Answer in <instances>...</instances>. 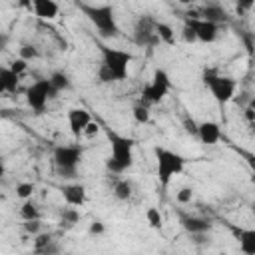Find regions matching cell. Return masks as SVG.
<instances>
[{
    "label": "cell",
    "instance_id": "1",
    "mask_svg": "<svg viewBox=\"0 0 255 255\" xmlns=\"http://www.w3.org/2000/svg\"><path fill=\"white\" fill-rule=\"evenodd\" d=\"M108 141H110V157L106 159V167L114 175H120V173L128 171L131 167V163H133L135 141L131 137H128V135L118 133V131H110L108 133Z\"/></svg>",
    "mask_w": 255,
    "mask_h": 255
},
{
    "label": "cell",
    "instance_id": "2",
    "mask_svg": "<svg viewBox=\"0 0 255 255\" xmlns=\"http://www.w3.org/2000/svg\"><path fill=\"white\" fill-rule=\"evenodd\" d=\"M84 14L88 16V20L94 24V28L98 30V34L102 38H116L120 34V26L116 20V12L114 6L110 4H98V6H90V4H82Z\"/></svg>",
    "mask_w": 255,
    "mask_h": 255
},
{
    "label": "cell",
    "instance_id": "3",
    "mask_svg": "<svg viewBox=\"0 0 255 255\" xmlns=\"http://www.w3.org/2000/svg\"><path fill=\"white\" fill-rule=\"evenodd\" d=\"M155 165H157V179L161 187H167L169 181L185 169V157L167 147H155Z\"/></svg>",
    "mask_w": 255,
    "mask_h": 255
},
{
    "label": "cell",
    "instance_id": "4",
    "mask_svg": "<svg viewBox=\"0 0 255 255\" xmlns=\"http://www.w3.org/2000/svg\"><path fill=\"white\" fill-rule=\"evenodd\" d=\"M100 52H102V66H106L112 72L116 82L128 80L129 64L133 60V54H129L126 50H120V48H110V46H100Z\"/></svg>",
    "mask_w": 255,
    "mask_h": 255
},
{
    "label": "cell",
    "instance_id": "5",
    "mask_svg": "<svg viewBox=\"0 0 255 255\" xmlns=\"http://www.w3.org/2000/svg\"><path fill=\"white\" fill-rule=\"evenodd\" d=\"M203 84L207 86L209 94L213 96V100L217 104H227L233 100L235 92H237V82L229 76H221L215 70H205L203 74Z\"/></svg>",
    "mask_w": 255,
    "mask_h": 255
},
{
    "label": "cell",
    "instance_id": "6",
    "mask_svg": "<svg viewBox=\"0 0 255 255\" xmlns=\"http://www.w3.org/2000/svg\"><path fill=\"white\" fill-rule=\"evenodd\" d=\"M54 165L62 177H76L78 167L84 157V149L80 145H58L54 149Z\"/></svg>",
    "mask_w": 255,
    "mask_h": 255
},
{
    "label": "cell",
    "instance_id": "7",
    "mask_svg": "<svg viewBox=\"0 0 255 255\" xmlns=\"http://www.w3.org/2000/svg\"><path fill=\"white\" fill-rule=\"evenodd\" d=\"M171 90V78L165 70L161 68H155L153 70V76H151V82L143 86L141 90V102L143 104H159Z\"/></svg>",
    "mask_w": 255,
    "mask_h": 255
},
{
    "label": "cell",
    "instance_id": "8",
    "mask_svg": "<svg viewBox=\"0 0 255 255\" xmlns=\"http://www.w3.org/2000/svg\"><path fill=\"white\" fill-rule=\"evenodd\" d=\"M58 96V90L52 86V82L48 78H42V80H36L32 86H28L26 90V104L36 112H44L48 102L54 100Z\"/></svg>",
    "mask_w": 255,
    "mask_h": 255
},
{
    "label": "cell",
    "instance_id": "9",
    "mask_svg": "<svg viewBox=\"0 0 255 255\" xmlns=\"http://www.w3.org/2000/svg\"><path fill=\"white\" fill-rule=\"evenodd\" d=\"M133 40L139 46H153L159 42L155 34V20L149 16H139L133 26Z\"/></svg>",
    "mask_w": 255,
    "mask_h": 255
},
{
    "label": "cell",
    "instance_id": "10",
    "mask_svg": "<svg viewBox=\"0 0 255 255\" xmlns=\"http://www.w3.org/2000/svg\"><path fill=\"white\" fill-rule=\"evenodd\" d=\"M185 24H189V26L193 28L197 42L211 44V42H215L217 36H219V26L213 24V22H207V20H201V18H187Z\"/></svg>",
    "mask_w": 255,
    "mask_h": 255
},
{
    "label": "cell",
    "instance_id": "11",
    "mask_svg": "<svg viewBox=\"0 0 255 255\" xmlns=\"http://www.w3.org/2000/svg\"><path fill=\"white\" fill-rule=\"evenodd\" d=\"M94 120H92V116H90L88 110H84V108H72V110H68V126H70V131H72L74 137L84 135L86 128Z\"/></svg>",
    "mask_w": 255,
    "mask_h": 255
},
{
    "label": "cell",
    "instance_id": "12",
    "mask_svg": "<svg viewBox=\"0 0 255 255\" xmlns=\"http://www.w3.org/2000/svg\"><path fill=\"white\" fill-rule=\"evenodd\" d=\"M62 197H64V201L70 207H80V205L86 203V197H88L86 185H82V183H68V185L62 187Z\"/></svg>",
    "mask_w": 255,
    "mask_h": 255
},
{
    "label": "cell",
    "instance_id": "13",
    "mask_svg": "<svg viewBox=\"0 0 255 255\" xmlns=\"http://www.w3.org/2000/svg\"><path fill=\"white\" fill-rule=\"evenodd\" d=\"M197 137L205 145H215L221 139V128H219V124L217 122H211V120L201 122L197 126Z\"/></svg>",
    "mask_w": 255,
    "mask_h": 255
},
{
    "label": "cell",
    "instance_id": "14",
    "mask_svg": "<svg viewBox=\"0 0 255 255\" xmlns=\"http://www.w3.org/2000/svg\"><path fill=\"white\" fill-rule=\"evenodd\" d=\"M181 227L191 233V235H199V233H209L211 229V221L205 217H195V215H181L179 217Z\"/></svg>",
    "mask_w": 255,
    "mask_h": 255
},
{
    "label": "cell",
    "instance_id": "15",
    "mask_svg": "<svg viewBox=\"0 0 255 255\" xmlns=\"http://www.w3.org/2000/svg\"><path fill=\"white\" fill-rule=\"evenodd\" d=\"M32 10L42 20H54L60 14V6L54 0H32Z\"/></svg>",
    "mask_w": 255,
    "mask_h": 255
},
{
    "label": "cell",
    "instance_id": "16",
    "mask_svg": "<svg viewBox=\"0 0 255 255\" xmlns=\"http://www.w3.org/2000/svg\"><path fill=\"white\" fill-rule=\"evenodd\" d=\"M237 243L243 255H255V227L251 229H237Z\"/></svg>",
    "mask_w": 255,
    "mask_h": 255
},
{
    "label": "cell",
    "instance_id": "17",
    "mask_svg": "<svg viewBox=\"0 0 255 255\" xmlns=\"http://www.w3.org/2000/svg\"><path fill=\"white\" fill-rule=\"evenodd\" d=\"M199 18L201 20H207V22H213V24H221V22H225L227 20V12L223 10V6H219V4H207V6H203L201 10H199Z\"/></svg>",
    "mask_w": 255,
    "mask_h": 255
},
{
    "label": "cell",
    "instance_id": "18",
    "mask_svg": "<svg viewBox=\"0 0 255 255\" xmlns=\"http://www.w3.org/2000/svg\"><path fill=\"white\" fill-rule=\"evenodd\" d=\"M20 84V76H16L8 66L0 70V90L2 94H14L18 90Z\"/></svg>",
    "mask_w": 255,
    "mask_h": 255
},
{
    "label": "cell",
    "instance_id": "19",
    "mask_svg": "<svg viewBox=\"0 0 255 255\" xmlns=\"http://www.w3.org/2000/svg\"><path fill=\"white\" fill-rule=\"evenodd\" d=\"M112 193H114V197H116L118 201H128V199L131 197V193H133V185H131L129 179H118V181L114 183Z\"/></svg>",
    "mask_w": 255,
    "mask_h": 255
},
{
    "label": "cell",
    "instance_id": "20",
    "mask_svg": "<svg viewBox=\"0 0 255 255\" xmlns=\"http://www.w3.org/2000/svg\"><path fill=\"white\" fill-rule=\"evenodd\" d=\"M48 80H50V82H52V86L58 90V94H60V92H64V90H70V88H72V82H70V78H68V74H66V72L56 70V72H52V74L48 76Z\"/></svg>",
    "mask_w": 255,
    "mask_h": 255
},
{
    "label": "cell",
    "instance_id": "21",
    "mask_svg": "<svg viewBox=\"0 0 255 255\" xmlns=\"http://www.w3.org/2000/svg\"><path fill=\"white\" fill-rule=\"evenodd\" d=\"M155 34H157L159 42H165V44L175 42V32L167 22H155Z\"/></svg>",
    "mask_w": 255,
    "mask_h": 255
},
{
    "label": "cell",
    "instance_id": "22",
    "mask_svg": "<svg viewBox=\"0 0 255 255\" xmlns=\"http://www.w3.org/2000/svg\"><path fill=\"white\" fill-rule=\"evenodd\" d=\"M20 217H22V221H38L40 219V211H38V207H36V203L32 199L22 201Z\"/></svg>",
    "mask_w": 255,
    "mask_h": 255
},
{
    "label": "cell",
    "instance_id": "23",
    "mask_svg": "<svg viewBox=\"0 0 255 255\" xmlns=\"http://www.w3.org/2000/svg\"><path fill=\"white\" fill-rule=\"evenodd\" d=\"M145 221L151 229H161L163 227V217H161V211L157 207H147L145 209Z\"/></svg>",
    "mask_w": 255,
    "mask_h": 255
},
{
    "label": "cell",
    "instance_id": "24",
    "mask_svg": "<svg viewBox=\"0 0 255 255\" xmlns=\"http://www.w3.org/2000/svg\"><path fill=\"white\" fill-rule=\"evenodd\" d=\"M131 116H133V120L137 122V124H147L149 122V108H147V104H135L133 108H131Z\"/></svg>",
    "mask_w": 255,
    "mask_h": 255
},
{
    "label": "cell",
    "instance_id": "25",
    "mask_svg": "<svg viewBox=\"0 0 255 255\" xmlns=\"http://www.w3.org/2000/svg\"><path fill=\"white\" fill-rule=\"evenodd\" d=\"M34 191H36V185H34V183H30V181H22V183H18V185H16V197H18V199H22V201L32 199Z\"/></svg>",
    "mask_w": 255,
    "mask_h": 255
},
{
    "label": "cell",
    "instance_id": "26",
    "mask_svg": "<svg viewBox=\"0 0 255 255\" xmlns=\"http://www.w3.org/2000/svg\"><path fill=\"white\" fill-rule=\"evenodd\" d=\"M40 56V52H38V48L36 46H32V44H24L22 48H20V58L22 60H36Z\"/></svg>",
    "mask_w": 255,
    "mask_h": 255
},
{
    "label": "cell",
    "instance_id": "27",
    "mask_svg": "<svg viewBox=\"0 0 255 255\" xmlns=\"http://www.w3.org/2000/svg\"><path fill=\"white\" fill-rule=\"evenodd\" d=\"M62 221L68 223V225H74L80 221V211L76 207H66L64 213H62Z\"/></svg>",
    "mask_w": 255,
    "mask_h": 255
},
{
    "label": "cell",
    "instance_id": "28",
    "mask_svg": "<svg viewBox=\"0 0 255 255\" xmlns=\"http://www.w3.org/2000/svg\"><path fill=\"white\" fill-rule=\"evenodd\" d=\"M16 76H22L26 70H28V62L26 60H22V58H16V60H12L10 62V66H8Z\"/></svg>",
    "mask_w": 255,
    "mask_h": 255
},
{
    "label": "cell",
    "instance_id": "29",
    "mask_svg": "<svg viewBox=\"0 0 255 255\" xmlns=\"http://www.w3.org/2000/svg\"><path fill=\"white\" fill-rule=\"evenodd\" d=\"M175 199L179 203H191V199H193V187H181L175 193Z\"/></svg>",
    "mask_w": 255,
    "mask_h": 255
},
{
    "label": "cell",
    "instance_id": "30",
    "mask_svg": "<svg viewBox=\"0 0 255 255\" xmlns=\"http://www.w3.org/2000/svg\"><path fill=\"white\" fill-rule=\"evenodd\" d=\"M98 80H100L102 84H114V82H116V78L112 76V72H110L106 66H102V64H100V68H98Z\"/></svg>",
    "mask_w": 255,
    "mask_h": 255
},
{
    "label": "cell",
    "instance_id": "31",
    "mask_svg": "<svg viewBox=\"0 0 255 255\" xmlns=\"http://www.w3.org/2000/svg\"><path fill=\"white\" fill-rule=\"evenodd\" d=\"M243 116H245V120H247L249 124H255V98L249 100V104H247L245 110H243Z\"/></svg>",
    "mask_w": 255,
    "mask_h": 255
},
{
    "label": "cell",
    "instance_id": "32",
    "mask_svg": "<svg viewBox=\"0 0 255 255\" xmlns=\"http://www.w3.org/2000/svg\"><path fill=\"white\" fill-rule=\"evenodd\" d=\"M40 229H42V225H40V219L38 221H24V231L26 233H30V235H40Z\"/></svg>",
    "mask_w": 255,
    "mask_h": 255
},
{
    "label": "cell",
    "instance_id": "33",
    "mask_svg": "<svg viewBox=\"0 0 255 255\" xmlns=\"http://www.w3.org/2000/svg\"><path fill=\"white\" fill-rule=\"evenodd\" d=\"M104 231H106V225H104V221H100V219L92 221L90 227H88V233H90V235H102Z\"/></svg>",
    "mask_w": 255,
    "mask_h": 255
},
{
    "label": "cell",
    "instance_id": "34",
    "mask_svg": "<svg viewBox=\"0 0 255 255\" xmlns=\"http://www.w3.org/2000/svg\"><path fill=\"white\" fill-rule=\"evenodd\" d=\"M181 34H183V40H185V42H197V38H195V32H193V28H191L189 24H183V30H181Z\"/></svg>",
    "mask_w": 255,
    "mask_h": 255
},
{
    "label": "cell",
    "instance_id": "35",
    "mask_svg": "<svg viewBox=\"0 0 255 255\" xmlns=\"http://www.w3.org/2000/svg\"><path fill=\"white\" fill-rule=\"evenodd\" d=\"M98 133H100V124H98V122H92V124L86 128V131H84L86 137H94V135H98Z\"/></svg>",
    "mask_w": 255,
    "mask_h": 255
},
{
    "label": "cell",
    "instance_id": "36",
    "mask_svg": "<svg viewBox=\"0 0 255 255\" xmlns=\"http://www.w3.org/2000/svg\"><path fill=\"white\" fill-rule=\"evenodd\" d=\"M249 169H251V183L255 187V155H249Z\"/></svg>",
    "mask_w": 255,
    "mask_h": 255
},
{
    "label": "cell",
    "instance_id": "37",
    "mask_svg": "<svg viewBox=\"0 0 255 255\" xmlns=\"http://www.w3.org/2000/svg\"><path fill=\"white\" fill-rule=\"evenodd\" d=\"M191 237H193V241H195V243H209L207 233H199V235H191Z\"/></svg>",
    "mask_w": 255,
    "mask_h": 255
},
{
    "label": "cell",
    "instance_id": "38",
    "mask_svg": "<svg viewBox=\"0 0 255 255\" xmlns=\"http://www.w3.org/2000/svg\"><path fill=\"white\" fill-rule=\"evenodd\" d=\"M251 128H253V131H255V124H251Z\"/></svg>",
    "mask_w": 255,
    "mask_h": 255
}]
</instances>
